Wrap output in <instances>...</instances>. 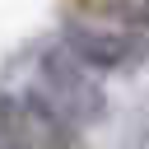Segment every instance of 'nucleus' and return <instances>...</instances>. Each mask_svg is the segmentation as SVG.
<instances>
[{"label": "nucleus", "mask_w": 149, "mask_h": 149, "mask_svg": "<svg viewBox=\"0 0 149 149\" xmlns=\"http://www.w3.org/2000/svg\"><path fill=\"white\" fill-rule=\"evenodd\" d=\"M37 88L51 93L79 126H93L107 116V93L93 79V70L70 51V47H47L37 56Z\"/></svg>", "instance_id": "obj_1"}, {"label": "nucleus", "mask_w": 149, "mask_h": 149, "mask_svg": "<svg viewBox=\"0 0 149 149\" xmlns=\"http://www.w3.org/2000/svg\"><path fill=\"white\" fill-rule=\"evenodd\" d=\"M61 47H70L88 70H102V74L135 70V65L149 56V37L135 33V28H88V23H65Z\"/></svg>", "instance_id": "obj_2"}, {"label": "nucleus", "mask_w": 149, "mask_h": 149, "mask_svg": "<svg viewBox=\"0 0 149 149\" xmlns=\"http://www.w3.org/2000/svg\"><path fill=\"white\" fill-rule=\"evenodd\" d=\"M19 107H23V121H28V130H33V140L42 149H74L79 144V121L51 93H42L37 84L19 93Z\"/></svg>", "instance_id": "obj_3"}, {"label": "nucleus", "mask_w": 149, "mask_h": 149, "mask_svg": "<svg viewBox=\"0 0 149 149\" xmlns=\"http://www.w3.org/2000/svg\"><path fill=\"white\" fill-rule=\"evenodd\" d=\"M0 149H42L23 121L19 93H0Z\"/></svg>", "instance_id": "obj_4"}, {"label": "nucleus", "mask_w": 149, "mask_h": 149, "mask_svg": "<svg viewBox=\"0 0 149 149\" xmlns=\"http://www.w3.org/2000/svg\"><path fill=\"white\" fill-rule=\"evenodd\" d=\"M102 14L116 19L121 28H135V33L149 28V0H102Z\"/></svg>", "instance_id": "obj_5"}]
</instances>
